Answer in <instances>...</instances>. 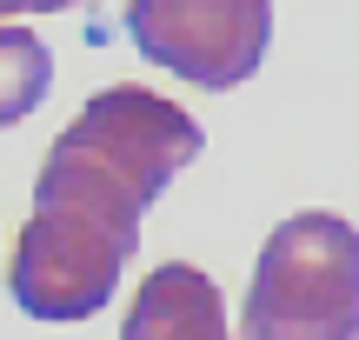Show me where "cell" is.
<instances>
[{"label":"cell","mask_w":359,"mask_h":340,"mask_svg":"<svg viewBox=\"0 0 359 340\" xmlns=\"http://www.w3.org/2000/svg\"><path fill=\"white\" fill-rule=\"evenodd\" d=\"M193 160H200V127L187 107L147 87H100L47 147L34 200H74L140 234V214Z\"/></svg>","instance_id":"obj_1"},{"label":"cell","mask_w":359,"mask_h":340,"mask_svg":"<svg viewBox=\"0 0 359 340\" xmlns=\"http://www.w3.org/2000/svg\"><path fill=\"white\" fill-rule=\"evenodd\" d=\"M240 340H359V234L339 214H286L246 287Z\"/></svg>","instance_id":"obj_2"},{"label":"cell","mask_w":359,"mask_h":340,"mask_svg":"<svg viewBox=\"0 0 359 340\" xmlns=\"http://www.w3.org/2000/svg\"><path fill=\"white\" fill-rule=\"evenodd\" d=\"M140 234L114 227L107 214L74 207V200H34V221L20 227L7 261V287L20 314L34 320H87L114 301Z\"/></svg>","instance_id":"obj_3"},{"label":"cell","mask_w":359,"mask_h":340,"mask_svg":"<svg viewBox=\"0 0 359 340\" xmlns=\"http://www.w3.org/2000/svg\"><path fill=\"white\" fill-rule=\"evenodd\" d=\"M127 40L154 67L226 93L266 60L273 0H127Z\"/></svg>","instance_id":"obj_4"},{"label":"cell","mask_w":359,"mask_h":340,"mask_svg":"<svg viewBox=\"0 0 359 340\" xmlns=\"http://www.w3.org/2000/svg\"><path fill=\"white\" fill-rule=\"evenodd\" d=\"M120 340H233V334H226V307H219L213 280L187 261H167L133 294Z\"/></svg>","instance_id":"obj_5"},{"label":"cell","mask_w":359,"mask_h":340,"mask_svg":"<svg viewBox=\"0 0 359 340\" xmlns=\"http://www.w3.org/2000/svg\"><path fill=\"white\" fill-rule=\"evenodd\" d=\"M53 87V53L34 27H0V127L27 120Z\"/></svg>","instance_id":"obj_6"},{"label":"cell","mask_w":359,"mask_h":340,"mask_svg":"<svg viewBox=\"0 0 359 340\" xmlns=\"http://www.w3.org/2000/svg\"><path fill=\"white\" fill-rule=\"evenodd\" d=\"M80 7V0H0V20H13V13H67Z\"/></svg>","instance_id":"obj_7"}]
</instances>
